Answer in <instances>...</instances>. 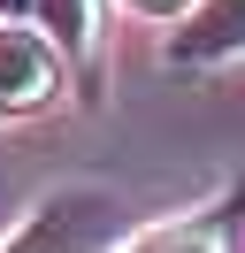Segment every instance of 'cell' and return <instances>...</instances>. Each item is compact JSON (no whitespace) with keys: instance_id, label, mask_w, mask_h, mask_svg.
Returning <instances> with one entry per match:
<instances>
[{"instance_id":"cell-3","label":"cell","mask_w":245,"mask_h":253,"mask_svg":"<svg viewBox=\"0 0 245 253\" xmlns=\"http://www.w3.org/2000/svg\"><path fill=\"white\" fill-rule=\"evenodd\" d=\"M230 54H245V0H199L192 16H184V31L168 39V62H230Z\"/></svg>"},{"instance_id":"cell-4","label":"cell","mask_w":245,"mask_h":253,"mask_svg":"<svg viewBox=\"0 0 245 253\" xmlns=\"http://www.w3.org/2000/svg\"><path fill=\"white\" fill-rule=\"evenodd\" d=\"M31 23L61 54H92L100 46V0H31Z\"/></svg>"},{"instance_id":"cell-5","label":"cell","mask_w":245,"mask_h":253,"mask_svg":"<svg viewBox=\"0 0 245 253\" xmlns=\"http://www.w3.org/2000/svg\"><path fill=\"white\" fill-rule=\"evenodd\" d=\"M130 253H222V246H214V230H192V222H184V230H153V238H138Z\"/></svg>"},{"instance_id":"cell-2","label":"cell","mask_w":245,"mask_h":253,"mask_svg":"<svg viewBox=\"0 0 245 253\" xmlns=\"http://www.w3.org/2000/svg\"><path fill=\"white\" fill-rule=\"evenodd\" d=\"M61 92V46L39 23H0V115H31Z\"/></svg>"},{"instance_id":"cell-7","label":"cell","mask_w":245,"mask_h":253,"mask_svg":"<svg viewBox=\"0 0 245 253\" xmlns=\"http://www.w3.org/2000/svg\"><path fill=\"white\" fill-rule=\"evenodd\" d=\"M138 8H176V0H138Z\"/></svg>"},{"instance_id":"cell-6","label":"cell","mask_w":245,"mask_h":253,"mask_svg":"<svg viewBox=\"0 0 245 253\" xmlns=\"http://www.w3.org/2000/svg\"><path fill=\"white\" fill-rule=\"evenodd\" d=\"M0 23H31V0H0Z\"/></svg>"},{"instance_id":"cell-1","label":"cell","mask_w":245,"mask_h":253,"mask_svg":"<svg viewBox=\"0 0 245 253\" xmlns=\"http://www.w3.org/2000/svg\"><path fill=\"white\" fill-rule=\"evenodd\" d=\"M107 230H115V200L100 184H69V192H46L0 238V253H100Z\"/></svg>"}]
</instances>
